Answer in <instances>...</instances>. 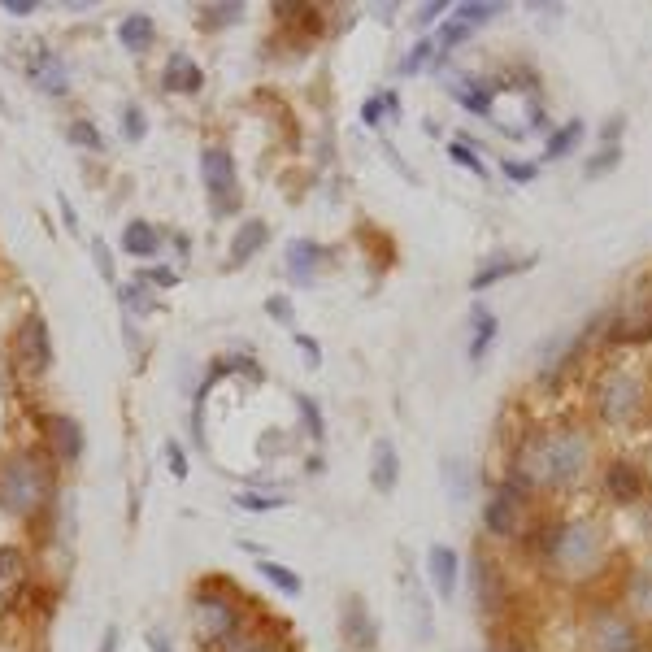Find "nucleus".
<instances>
[{
	"instance_id": "nucleus-4",
	"label": "nucleus",
	"mask_w": 652,
	"mask_h": 652,
	"mask_svg": "<svg viewBox=\"0 0 652 652\" xmlns=\"http://www.w3.org/2000/svg\"><path fill=\"white\" fill-rule=\"evenodd\" d=\"M48 496H53V474L40 457H9L5 466H0V509L14 513V518H35Z\"/></svg>"
},
{
	"instance_id": "nucleus-13",
	"label": "nucleus",
	"mask_w": 652,
	"mask_h": 652,
	"mask_svg": "<svg viewBox=\"0 0 652 652\" xmlns=\"http://www.w3.org/2000/svg\"><path fill=\"white\" fill-rule=\"evenodd\" d=\"M31 83L40 87L44 96H66L70 92V66L61 61L53 48H35L31 53Z\"/></svg>"
},
{
	"instance_id": "nucleus-30",
	"label": "nucleus",
	"mask_w": 652,
	"mask_h": 652,
	"mask_svg": "<svg viewBox=\"0 0 652 652\" xmlns=\"http://www.w3.org/2000/svg\"><path fill=\"white\" fill-rule=\"evenodd\" d=\"M70 144L87 148V153H105V140H100V131H96L87 118H74V122H70Z\"/></svg>"
},
{
	"instance_id": "nucleus-37",
	"label": "nucleus",
	"mask_w": 652,
	"mask_h": 652,
	"mask_svg": "<svg viewBox=\"0 0 652 652\" xmlns=\"http://www.w3.org/2000/svg\"><path fill=\"white\" fill-rule=\"evenodd\" d=\"M618 161H622V148H618V144H605V153L587 161V179H600V174H609L613 166H618Z\"/></svg>"
},
{
	"instance_id": "nucleus-25",
	"label": "nucleus",
	"mask_w": 652,
	"mask_h": 652,
	"mask_svg": "<svg viewBox=\"0 0 652 652\" xmlns=\"http://www.w3.org/2000/svg\"><path fill=\"white\" fill-rule=\"evenodd\" d=\"M153 35H157V27H153V18L148 14H127L118 22V40H122L127 53H144V48L153 44Z\"/></svg>"
},
{
	"instance_id": "nucleus-35",
	"label": "nucleus",
	"mask_w": 652,
	"mask_h": 652,
	"mask_svg": "<svg viewBox=\"0 0 652 652\" xmlns=\"http://www.w3.org/2000/svg\"><path fill=\"white\" fill-rule=\"evenodd\" d=\"M470 148H474L470 140H453V144H448V157L461 161V166H466V170H474V174H479V179H487V166H483V161L470 153Z\"/></svg>"
},
{
	"instance_id": "nucleus-33",
	"label": "nucleus",
	"mask_w": 652,
	"mask_h": 652,
	"mask_svg": "<svg viewBox=\"0 0 652 652\" xmlns=\"http://www.w3.org/2000/svg\"><path fill=\"white\" fill-rule=\"evenodd\" d=\"M144 131H148L144 109H140V105H127V109H122V135H127L131 144H140V140H144Z\"/></svg>"
},
{
	"instance_id": "nucleus-6",
	"label": "nucleus",
	"mask_w": 652,
	"mask_h": 652,
	"mask_svg": "<svg viewBox=\"0 0 652 652\" xmlns=\"http://www.w3.org/2000/svg\"><path fill=\"white\" fill-rule=\"evenodd\" d=\"M200 179H205L209 209L218 213V218H231V213H240V174H235L231 148L209 144L205 153H200Z\"/></svg>"
},
{
	"instance_id": "nucleus-16",
	"label": "nucleus",
	"mask_w": 652,
	"mask_h": 652,
	"mask_svg": "<svg viewBox=\"0 0 652 652\" xmlns=\"http://www.w3.org/2000/svg\"><path fill=\"white\" fill-rule=\"evenodd\" d=\"M48 448L57 461H79L83 457V426L74 418H48Z\"/></svg>"
},
{
	"instance_id": "nucleus-12",
	"label": "nucleus",
	"mask_w": 652,
	"mask_h": 652,
	"mask_svg": "<svg viewBox=\"0 0 652 652\" xmlns=\"http://www.w3.org/2000/svg\"><path fill=\"white\" fill-rule=\"evenodd\" d=\"M648 492V479H644V470L635 466V461H609V470H605V496L609 500H618V505H635L639 496Z\"/></svg>"
},
{
	"instance_id": "nucleus-9",
	"label": "nucleus",
	"mask_w": 652,
	"mask_h": 652,
	"mask_svg": "<svg viewBox=\"0 0 652 652\" xmlns=\"http://www.w3.org/2000/svg\"><path fill=\"white\" fill-rule=\"evenodd\" d=\"M340 631H344V652H374L379 648V626H374V613L361 596H344Z\"/></svg>"
},
{
	"instance_id": "nucleus-2",
	"label": "nucleus",
	"mask_w": 652,
	"mask_h": 652,
	"mask_svg": "<svg viewBox=\"0 0 652 652\" xmlns=\"http://www.w3.org/2000/svg\"><path fill=\"white\" fill-rule=\"evenodd\" d=\"M535 553L548 574L583 583L605 566V531L596 522H544L535 535Z\"/></svg>"
},
{
	"instance_id": "nucleus-27",
	"label": "nucleus",
	"mask_w": 652,
	"mask_h": 652,
	"mask_svg": "<svg viewBox=\"0 0 652 652\" xmlns=\"http://www.w3.org/2000/svg\"><path fill=\"white\" fill-rule=\"evenodd\" d=\"M257 574H261V579H266V583L279 587V592H283L287 600H296L300 592H305V583H300V574H296V570H287V566H279V561H266V557H261V561H257Z\"/></svg>"
},
{
	"instance_id": "nucleus-31",
	"label": "nucleus",
	"mask_w": 652,
	"mask_h": 652,
	"mask_svg": "<svg viewBox=\"0 0 652 652\" xmlns=\"http://www.w3.org/2000/svg\"><path fill=\"white\" fill-rule=\"evenodd\" d=\"M235 505L248 509V513H274L287 505V496H270V492H240L235 496Z\"/></svg>"
},
{
	"instance_id": "nucleus-21",
	"label": "nucleus",
	"mask_w": 652,
	"mask_h": 652,
	"mask_svg": "<svg viewBox=\"0 0 652 652\" xmlns=\"http://www.w3.org/2000/svg\"><path fill=\"white\" fill-rule=\"evenodd\" d=\"M122 253H131L135 261L157 257V253H161V235H157V227H148L144 218L127 222V231H122Z\"/></svg>"
},
{
	"instance_id": "nucleus-44",
	"label": "nucleus",
	"mask_w": 652,
	"mask_h": 652,
	"mask_svg": "<svg viewBox=\"0 0 652 652\" xmlns=\"http://www.w3.org/2000/svg\"><path fill=\"white\" fill-rule=\"evenodd\" d=\"M166 461H170V474H174V479H187V457H183V448L179 444H166Z\"/></svg>"
},
{
	"instance_id": "nucleus-36",
	"label": "nucleus",
	"mask_w": 652,
	"mask_h": 652,
	"mask_svg": "<svg viewBox=\"0 0 652 652\" xmlns=\"http://www.w3.org/2000/svg\"><path fill=\"white\" fill-rule=\"evenodd\" d=\"M431 57H435V40H418V44L409 48V57L400 61V74H413V70H422V66H426V61H431Z\"/></svg>"
},
{
	"instance_id": "nucleus-1",
	"label": "nucleus",
	"mask_w": 652,
	"mask_h": 652,
	"mask_svg": "<svg viewBox=\"0 0 652 652\" xmlns=\"http://www.w3.org/2000/svg\"><path fill=\"white\" fill-rule=\"evenodd\" d=\"M587 466H592V440L579 426H548L522 440L509 479L522 492H566L583 479Z\"/></svg>"
},
{
	"instance_id": "nucleus-26",
	"label": "nucleus",
	"mask_w": 652,
	"mask_h": 652,
	"mask_svg": "<svg viewBox=\"0 0 652 652\" xmlns=\"http://www.w3.org/2000/svg\"><path fill=\"white\" fill-rule=\"evenodd\" d=\"M470 322H474V340H470V361H483V353L496 344V331H500V322H496V313L492 309H474L470 313Z\"/></svg>"
},
{
	"instance_id": "nucleus-41",
	"label": "nucleus",
	"mask_w": 652,
	"mask_h": 652,
	"mask_svg": "<svg viewBox=\"0 0 652 652\" xmlns=\"http://www.w3.org/2000/svg\"><path fill=\"white\" fill-rule=\"evenodd\" d=\"M470 35H474V31L466 27V22H457V18H453V22H444V31H440V40H444L440 48H457L461 40H470Z\"/></svg>"
},
{
	"instance_id": "nucleus-15",
	"label": "nucleus",
	"mask_w": 652,
	"mask_h": 652,
	"mask_svg": "<svg viewBox=\"0 0 652 652\" xmlns=\"http://www.w3.org/2000/svg\"><path fill=\"white\" fill-rule=\"evenodd\" d=\"M209 652H292V644H287V635H266V631H257V626H240L227 644H218V648H209Z\"/></svg>"
},
{
	"instance_id": "nucleus-8",
	"label": "nucleus",
	"mask_w": 652,
	"mask_h": 652,
	"mask_svg": "<svg viewBox=\"0 0 652 652\" xmlns=\"http://www.w3.org/2000/svg\"><path fill=\"white\" fill-rule=\"evenodd\" d=\"M14 366L27 374V379H40V374L53 366V340H48V322L40 313L22 318V326L14 331Z\"/></svg>"
},
{
	"instance_id": "nucleus-20",
	"label": "nucleus",
	"mask_w": 652,
	"mask_h": 652,
	"mask_svg": "<svg viewBox=\"0 0 652 652\" xmlns=\"http://www.w3.org/2000/svg\"><path fill=\"white\" fill-rule=\"evenodd\" d=\"M266 240H270L266 222H261V218H244V227L235 231V240H231V266H240V261L257 257L261 248H266Z\"/></svg>"
},
{
	"instance_id": "nucleus-52",
	"label": "nucleus",
	"mask_w": 652,
	"mask_h": 652,
	"mask_svg": "<svg viewBox=\"0 0 652 652\" xmlns=\"http://www.w3.org/2000/svg\"><path fill=\"white\" fill-rule=\"evenodd\" d=\"M509 652H526V648H522V644H513V648H509Z\"/></svg>"
},
{
	"instance_id": "nucleus-42",
	"label": "nucleus",
	"mask_w": 652,
	"mask_h": 652,
	"mask_svg": "<svg viewBox=\"0 0 652 652\" xmlns=\"http://www.w3.org/2000/svg\"><path fill=\"white\" fill-rule=\"evenodd\" d=\"M92 253H96V270L105 274L109 283H118V274H114V253L105 248V240H96V244H92Z\"/></svg>"
},
{
	"instance_id": "nucleus-46",
	"label": "nucleus",
	"mask_w": 652,
	"mask_h": 652,
	"mask_svg": "<svg viewBox=\"0 0 652 652\" xmlns=\"http://www.w3.org/2000/svg\"><path fill=\"white\" fill-rule=\"evenodd\" d=\"M0 9H9L14 18H27V14H35V0H0Z\"/></svg>"
},
{
	"instance_id": "nucleus-49",
	"label": "nucleus",
	"mask_w": 652,
	"mask_h": 652,
	"mask_svg": "<svg viewBox=\"0 0 652 652\" xmlns=\"http://www.w3.org/2000/svg\"><path fill=\"white\" fill-rule=\"evenodd\" d=\"M444 9H448L444 0H435V5H422V9H418V22H435V18L444 14Z\"/></svg>"
},
{
	"instance_id": "nucleus-48",
	"label": "nucleus",
	"mask_w": 652,
	"mask_h": 652,
	"mask_svg": "<svg viewBox=\"0 0 652 652\" xmlns=\"http://www.w3.org/2000/svg\"><path fill=\"white\" fill-rule=\"evenodd\" d=\"M144 639H148V648H153V652H174L170 639H166V631H148Z\"/></svg>"
},
{
	"instance_id": "nucleus-24",
	"label": "nucleus",
	"mask_w": 652,
	"mask_h": 652,
	"mask_svg": "<svg viewBox=\"0 0 652 652\" xmlns=\"http://www.w3.org/2000/svg\"><path fill=\"white\" fill-rule=\"evenodd\" d=\"M283 261H287V274H292L296 283H313V270H318V261H322V248L313 240H292Z\"/></svg>"
},
{
	"instance_id": "nucleus-23",
	"label": "nucleus",
	"mask_w": 652,
	"mask_h": 652,
	"mask_svg": "<svg viewBox=\"0 0 652 652\" xmlns=\"http://www.w3.org/2000/svg\"><path fill=\"white\" fill-rule=\"evenodd\" d=\"M166 87L170 92H200V87H205V70H200L187 53H174L166 61Z\"/></svg>"
},
{
	"instance_id": "nucleus-38",
	"label": "nucleus",
	"mask_w": 652,
	"mask_h": 652,
	"mask_svg": "<svg viewBox=\"0 0 652 652\" xmlns=\"http://www.w3.org/2000/svg\"><path fill=\"white\" fill-rule=\"evenodd\" d=\"M500 170H505V179H513V183H535V174H539L535 161H513V157L500 161Z\"/></svg>"
},
{
	"instance_id": "nucleus-10",
	"label": "nucleus",
	"mask_w": 652,
	"mask_h": 652,
	"mask_svg": "<svg viewBox=\"0 0 652 652\" xmlns=\"http://www.w3.org/2000/svg\"><path fill=\"white\" fill-rule=\"evenodd\" d=\"M31 583V557L18 544H0V618L18 605V596Z\"/></svg>"
},
{
	"instance_id": "nucleus-11",
	"label": "nucleus",
	"mask_w": 652,
	"mask_h": 652,
	"mask_svg": "<svg viewBox=\"0 0 652 652\" xmlns=\"http://www.w3.org/2000/svg\"><path fill=\"white\" fill-rule=\"evenodd\" d=\"M592 644L600 652H635V622L618 609H600L592 618Z\"/></svg>"
},
{
	"instance_id": "nucleus-29",
	"label": "nucleus",
	"mask_w": 652,
	"mask_h": 652,
	"mask_svg": "<svg viewBox=\"0 0 652 652\" xmlns=\"http://www.w3.org/2000/svg\"><path fill=\"white\" fill-rule=\"evenodd\" d=\"M583 122L579 118H574V122H566V127H561V131H553V140H548V148H544V157L548 161H561V157H570L574 153V148H579V140H583Z\"/></svg>"
},
{
	"instance_id": "nucleus-50",
	"label": "nucleus",
	"mask_w": 652,
	"mask_h": 652,
	"mask_svg": "<svg viewBox=\"0 0 652 652\" xmlns=\"http://www.w3.org/2000/svg\"><path fill=\"white\" fill-rule=\"evenodd\" d=\"M96 652H118V626H109L105 639H100V648Z\"/></svg>"
},
{
	"instance_id": "nucleus-18",
	"label": "nucleus",
	"mask_w": 652,
	"mask_h": 652,
	"mask_svg": "<svg viewBox=\"0 0 652 652\" xmlns=\"http://www.w3.org/2000/svg\"><path fill=\"white\" fill-rule=\"evenodd\" d=\"M370 483H374V492H383V496H392V492H396V483H400V457H396L392 440H379V444H374Z\"/></svg>"
},
{
	"instance_id": "nucleus-47",
	"label": "nucleus",
	"mask_w": 652,
	"mask_h": 652,
	"mask_svg": "<svg viewBox=\"0 0 652 652\" xmlns=\"http://www.w3.org/2000/svg\"><path fill=\"white\" fill-rule=\"evenodd\" d=\"M622 127H626V118H622V114H618V118H609V122H605V131H600V135H605V144H618Z\"/></svg>"
},
{
	"instance_id": "nucleus-45",
	"label": "nucleus",
	"mask_w": 652,
	"mask_h": 652,
	"mask_svg": "<svg viewBox=\"0 0 652 652\" xmlns=\"http://www.w3.org/2000/svg\"><path fill=\"white\" fill-rule=\"evenodd\" d=\"M296 344H300V353H305L309 366L318 370V366H322V344H318V340H309V335H296Z\"/></svg>"
},
{
	"instance_id": "nucleus-51",
	"label": "nucleus",
	"mask_w": 652,
	"mask_h": 652,
	"mask_svg": "<svg viewBox=\"0 0 652 652\" xmlns=\"http://www.w3.org/2000/svg\"><path fill=\"white\" fill-rule=\"evenodd\" d=\"M61 213H66V227H70V231H79V218H74V209H70V200H66V196H61Z\"/></svg>"
},
{
	"instance_id": "nucleus-43",
	"label": "nucleus",
	"mask_w": 652,
	"mask_h": 652,
	"mask_svg": "<svg viewBox=\"0 0 652 652\" xmlns=\"http://www.w3.org/2000/svg\"><path fill=\"white\" fill-rule=\"evenodd\" d=\"M144 283H157V287H174V283H179V274H174L170 266H148V270H144Z\"/></svg>"
},
{
	"instance_id": "nucleus-19",
	"label": "nucleus",
	"mask_w": 652,
	"mask_h": 652,
	"mask_svg": "<svg viewBox=\"0 0 652 652\" xmlns=\"http://www.w3.org/2000/svg\"><path fill=\"white\" fill-rule=\"evenodd\" d=\"M474 596H479L483 609H500V600H505V587H500V561H492V557L474 561Z\"/></svg>"
},
{
	"instance_id": "nucleus-32",
	"label": "nucleus",
	"mask_w": 652,
	"mask_h": 652,
	"mask_svg": "<svg viewBox=\"0 0 652 652\" xmlns=\"http://www.w3.org/2000/svg\"><path fill=\"white\" fill-rule=\"evenodd\" d=\"M496 9H505V5H479V0H466V5H457V9H453V18H457V22H466V27L474 31L479 22L496 18Z\"/></svg>"
},
{
	"instance_id": "nucleus-22",
	"label": "nucleus",
	"mask_w": 652,
	"mask_h": 652,
	"mask_svg": "<svg viewBox=\"0 0 652 652\" xmlns=\"http://www.w3.org/2000/svg\"><path fill=\"white\" fill-rule=\"evenodd\" d=\"M448 96L461 100V105L479 118L492 114V96H487V87L479 79H470V74H453V79H448Z\"/></svg>"
},
{
	"instance_id": "nucleus-5",
	"label": "nucleus",
	"mask_w": 652,
	"mask_h": 652,
	"mask_svg": "<svg viewBox=\"0 0 652 652\" xmlns=\"http://www.w3.org/2000/svg\"><path fill=\"white\" fill-rule=\"evenodd\" d=\"M483 526L492 539H522L531 531V492H522L513 479L492 487L483 500Z\"/></svg>"
},
{
	"instance_id": "nucleus-39",
	"label": "nucleus",
	"mask_w": 652,
	"mask_h": 652,
	"mask_svg": "<svg viewBox=\"0 0 652 652\" xmlns=\"http://www.w3.org/2000/svg\"><path fill=\"white\" fill-rule=\"evenodd\" d=\"M266 313H270V318L279 322V326H292V322H296V309H292V300H287V296H270V300H266Z\"/></svg>"
},
{
	"instance_id": "nucleus-14",
	"label": "nucleus",
	"mask_w": 652,
	"mask_h": 652,
	"mask_svg": "<svg viewBox=\"0 0 652 652\" xmlns=\"http://www.w3.org/2000/svg\"><path fill=\"white\" fill-rule=\"evenodd\" d=\"M426 570H431V583L440 600H453L457 596V579H461V561L448 544H431V553H426Z\"/></svg>"
},
{
	"instance_id": "nucleus-7",
	"label": "nucleus",
	"mask_w": 652,
	"mask_h": 652,
	"mask_svg": "<svg viewBox=\"0 0 652 652\" xmlns=\"http://www.w3.org/2000/svg\"><path fill=\"white\" fill-rule=\"evenodd\" d=\"M596 409L609 426H631L644 409V383L631 370H609L605 379L596 383Z\"/></svg>"
},
{
	"instance_id": "nucleus-34",
	"label": "nucleus",
	"mask_w": 652,
	"mask_h": 652,
	"mask_svg": "<svg viewBox=\"0 0 652 652\" xmlns=\"http://www.w3.org/2000/svg\"><path fill=\"white\" fill-rule=\"evenodd\" d=\"M296 409H300V418H305V431L313 435V440H322V435H326V426H322V409L313 405L309 396H296Z\"/></svg>"
},
{
	"instance_id": "nucleus-17",
	"label": "nucleus",
	"mask_w": 652,
	"mask_h": 652,
	"mask_svg": "<svg viewBox=\"0 0 652 652\" xmlns=\"http://www.w3.org/2000/svg\"><path fill=\"white\" fill-rule=\"evenodd\" d=\"M535 253H526V257H492L487 266L470 279V292H487V287H496L500 279H513V274H522V270H531L535 266Z\"/></svg>"
},
{
	"instance_id": "nucleus-40",
	"label": "nucleus",
	"mask_w": 652,
	"mask_h": 652,
	"mask_svg": "<svg viewBox=\"0 0 652 652\" xmlns=\"http://www.w3.org/2000/svg\"><path fill=\"white\" fill-rule=\"evenodd\" d=\"M240 14H244V5H209L205 27H227V22H235Z\"/></svg>"
},
{
	"instance_id": "nucleus-28",
	"label": "nucleus",
	"mask_w": 652,
	"mask_h": 652,
	"mask_svg": "<svg viewBox=\"0 0 652 652\" xmlns=\"http://www.w3.org/2000/svg\"><path fill=\"white\" fill-rule=\"evenodd\" d=\"M118 296H122V309H127V318H144V313H153V287H148L144 279H135V283H122L118 287Z\"/></svg>"
},
{
	"instance_id": "nucleus-3",
	"label": "nucleus",
	"mask_w": 652,
	"mask_h": 652,
	"mask_svg": "<svg viewBox=\"0 0 652 652\" xmlns=\"http://www.w3.org/2000/svg\"><path fill=\"white\" fill-rule=\"evenodd\" d=\"M248 600L244 592H235L231 579H200L187 600V618H192V635L205 648H218L248 622Z\"/></svg>"
}]
</instances>
